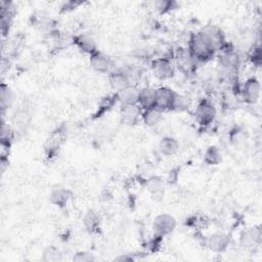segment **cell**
<instances>
[{
    "label": "cell",
    "instance_id": "cell-1",
    "mask_svg": "<svg viewBox=\"0 0 262 262\" xmlns=\"http://www.w3.org/2000/svg\"><path fill=\"white\" fill-rule=\"evenodd\" d=\"M226 45L222 31L209 26L191 35L188 43V52L195 63L207 62L217 51Z\"/></svg>",
    "mask_w": 262,
    "mask_h": 262
},
{
    "label": "cell",
    "instance_id": "cell-2",
    "mask_svg": "<svg viewBox=\"0 0 262 262\" xmlns=\"http://www.w3.org/2000/svg\"><path fill=\"white\" fill-rule=\"evenodd\" d=\"M216 114L217 111L212 101L207 98H203L199 101L195 108V119L201 126L207 127L212 124L216 118Z\"/></svg>",
    "mask_w": 262,
    "mask_h": 262
},
{
    "label": "cell",
    "instance_id": "cell-3",
    "mask_svg": "<svg viewBox=\"0 0 262 262\" xmlns=\"http://www.w3.org/2000/svg\"><path fill=\"white\" fill-rule=\"evenodd\" d=\"M176 227V219L167 213H163L158 215L152 222V229L155 235L158 236H165L171 233Z\"/></svg>",
    "mask_w": 262,
    "mask_h": 262
},
{
    "label": "cell",
    "instance_id": "cell-4",
    "mask_svg": "<svg viewBox=\"0 0 262 262\" xmlns=\"http://www.w3.org/2000/svg\"><path fill=\"white\" fill-rule=\"evenodd\" d=\"M219 51L218 60L220 66L227 72H235L239 66V56L237 52L232 47H229L228 43H226V45Z\"/></svg>",
    "mask_w": 262,
    "mask_h": 262
},
{
    "label": "cell",
    "instance_id": "cell-5",
    "mask_svg": "<svg viewBox=\"0 0 262 262\" xmlns=\"http://www.w3.org/2000/svg\"><path fill=\"white\" fill-rule=\"evenodd\" d=\"M151 71L159 80H167L174 75V64L169 57H158L151 61Z\"/></svg>",
    "mask_w": 262,
    "mask_h": 262
},
{
    "label": "cell",
    "instance_id": "cell-6",
    "mask_svg": "<svg viewBox=\"0 0 262 262\" xmlns=\"http://www.w3.org/2000/svg\"><path fill=\"white\" fill-rule=\"evenodd\" d=\"M175 94H176V92L167 86H161V87L156 88V105H155V107L161 110L162 112L170 111Z\"/></svg>",
    "mask_w": 262,
    "mask_h": 262
},
{
    "label": "cell",
    "instance_id": "cell-7",
    "mask_svg": "<svg viewBox=\"0 0 262 262\" xmlns=\"http://www.w3.org/2000/svg\"><path fill=\"white\" fill-rule=\"evenodd\" d=\"M261 92V85L257 78L252 77L247 79L242 88V97L247 103H255L259 97Z\"/></svg>",
    "mask_w": 262,
    "mask_h": 262
},
{
    "label": "cell",
    "instance_id": "cell-8",
    "mask_svg": "<svg viewBox=\"0 0 262 262\" xmlns=\"http://www.w3.org/2000/svg\"><path fill=\"white\" fill-rule=\"evenodd\" d=\"M90 66L94 71L102 74H108L113 71L112 58L99 50L90 55Z\"/></svg>",
    "mask_w": 262,
    "mask_h": 262
},
{
    "label": "cell",
    "instance_id": "cell-9",
    "mask_svg": "<svg viewBox=\"0 0 262 262\" xmlns=\"http://www.w3.org/2000/svg\"><path fill=\"white\" fill-rule=\"evenodd\" d=\"M142 115V108L137 104H121L120 118L121 122L125 125H134L140 119Z\"/></svg>",
    "mask_w": 262,
    "mask_h": 262
},
{
    "label": "cell",
    "instance_id": "cell-10",
    "mask_svg": "<svg viewBox=\"0 0 262 262\" xmlns=\"http://www.w3.org/2000/svg\"><path fill=\"white\" fill-rule=\"evenodd\" d=\"M108 84L116 92L126 88L129 85H133L128 76L127 71L125 70H114L108 73Z\"/></svg>",
    "mask_w": 262,
    "mask_h": 262
},
{
    "label": "cell",
    "instance_id": "cell-11",
    "mask_svg": "<svg viewBox=\"0 0 262 262\" xmlns=\"http://www.w3.org/2000/svg\"><path fill=\"white\" fill-rule=\"evenodd\" d=\"M230 243V236L226 233H214L205 239V245L208 249L215 253L224 252Z\"/></svg>",
    "mask_w": 262,
    "mask_h": 262
},
{
    "label": "cell",
    "instance_id": "cell-12",
    "mask_svg": "<svg viewBox=\"0 0 262 262\" xmlns=\"http://www.w3.org/2000/svg\"><path fill=\"white\" fill-rule=\"evenodd\" d=\"M72 42L75 46H77L81 51H83L84 53L89 54V56L94 53L95 51H97V45L95 40L87 35V34H79V35H75L72 38Z\"/></svg>",
    "mask_w": 262,
    "mask_h": 262
},
{
    "label": "cell",
    "instance_id": "cell-13",
    "mask_svg": "<svg viewBox=\"0 0 262 262\" xmlns=\"http://www.w3.org/2000/svg\"><path fill=\"white\" fill-rule=\"evenodd\" d=\"M63 138H64L63 130L58 129L51 134V136L48 138L45 144V154L48 159H51L58 154V150L63 141Z\"/></svg>",
    "mask_w": 262,
    "mask_h": 262
},
{
    "label": "cell",
    "instance_id": "cell-14",
    "mask_svg": "<svg viewBox=\"0 0 262 262\" xmlns=\"http://www.w3.org/2000/svg\"><path fill=\"white\" fill-rule=\"evenodd\" d=\"M118 102L121 104H135L138 101L139 89L135 85H129L126 88L116 92Z\"/></svg>",
    "mask_w": 262,
    "mask_h": 262
},
{
    "label": "cell",
    "instance_id": "cell-15",
    "mask_svg": "<svg viewBox=\"0 0 262 262\" xmlns=\"http://www.w3.org/2000/svg\"><path fill=\"white\" fill-rule=\"evenodd\" d=\"M137 104L143 110L155 107L156 105V88L143 87L139 89Z\"/></svg>",
    "mask_w": 262,
    "mask_h": 262
},
{
    "label": "cell",
    "instance_id": "cell-16",
    "mask_svg": "<svg viewBox=\"0 0 262 262\" xmlns=\"http://www.w3.org/2000/svg\"><path fill=\"white\" fill-rule=\"evenodd\" d=\"M146 187L150 195L156 200L160 201L165 194V180L160 176H152L146 181Z\"/></svg>",
    "mask_w": 262,
    "mask_h": 262
},
{
    "label": "cell",
    "instance_id": "cell-17",
    "mask_svg": "<svg viewBox=\"0 0 262 262\" xmlns=\"http://www.w3.org/2000/svg\"><path fill=\"white\" fill-rule=\"evenodd\" d=\"M83 221H84V225L88 232L97 233L100 230L101 217L98 214V212H96L95 210H93V209L88 210L84 216Z\"/></svg>",
    "mask_w": 262,
    "mask_h": 262
},
{
    "label": "cell",
    "instance_id": "cell-18",
    "mask_svg": "<svg viewBox=\"0 0 262 262\" xmlns=\"http://www.w3.org/2000/svg\"><path fill=\"white\" fill-rule=\"evenodd\" d=\"M72 191L64 187H56L51 190L50 201L52 204L59 208H63L67 206L69 201L72 198Z\"/></svg>",
    "mask_w": 262,
    "mask_h": 262
},
{
    "label": "cell",
    "instance_id": "cell-19",
    "mask_svg": "<svg viewBox=\"0 0 262 262\" xmlns=\"http://www.w3.org/2000/svg\"><path fill=\"white\" fill-rule=\"evenodd\" d=\"M13 15H14V11H13V8L11 7V3L2 1L1 2V31L3 36H5L8 33L9 28L12 24Z\"/></svg>",
    "mask_w": 262,
    "mask_h": 262
},
{
    "label": "cell",
    "instance_id": "cell-20",
    "mask_svg": "<svg viewBox=\"0 0 262 262\" xmlns=\"http://www.w3.org/2000/svg\"><path fill=\"white\" fill-rule=\"evenodd\" d=\"M159 150L163 156H174L179 150V142L172 136H165L159 143Z\"/></svg>",
    "mask_w": 262,
    "mask_h": 262
},
{
    "label": "cell",
    "instance_id": "cell-21",
    "mask_svg": "<svg viewBox=\"0 0 262 262\" xmlns=\"http://www.w3.org/2000/svg\"><path fill=\"white\" fill-rule=\"evenodd\" d=\"M163 113L164 112H162L161 110H159L157 107L143 110L142 115H141V120L143 121V123L146 126L154 127V126L158 125L161 122V120L163 119Z\"/></svg>",
    "mask_w": 262,
    "mask_h": 262
},
{
    "label": "cell",
    "instance_id": "cell-22",
    "mask_svg": "<svg viewBox=\"0 0 262 262\" xmlns=\"http://www.w3.org/2000/svg\"><path fill=\"white\" fill-rule=\"evenodd\" d=\"M14 92L12 91V89L10 87H8V85L5 84H1V88H0V103H1V108L2 112H4L5 110L9 108L13 101H14Z\"/></svg>",
    "mask_w": 262,
    "mask_h": 262
},
{
    "label": "cell",
    "instance_id": "cell-23",
    "mask_svg": "<svg viewBox=\"0 0 262 262\" xmlns=\"http://www.w3.org/2000/svg\"><path fill=\"white\" fill-rule=\"evenodd\" d=\"M190 106H191V99H190V97H188L187 95L179 94V93L176 92L170 111L182 113V112L187 111Z\"/></svg>",
    "mask_w": 262,
    "mask_h": 262
},
{
    "label": "cell",
    "instance_id": "cell-24",
    "mask_svg": "<svg viewBox=\"0 0 262 262\" xmlns=\"http://www.w3.org/2000/svg\"><path fill=\"white\" fill-rule=\"evenodd\" d=\"M13 123L18 129H26L31 122V114L28 108H18L13 116Z\"/></svg>",
    "mask_w": 262,
    "mask_h": 262
},
{
    "label": "cell",
    "instance_id": "cell-25",
    "mask_svg": "<svg viewBox=\"0 0 262 262\" xmlns=\"http://www.w3.org/2000/svg\"><path fill=\"white\" fill-rule=\"evenodd\" d=\"M204 161L207 165H218L222 161L221 152L215 145H211L206 149Z\"/></svg>",
    "mask_w": 262,
    "mask_h": 262
},
{
    "label": "cell",
    "instance_id": "cell-26",
    "mask_svg": "<svg viewBox=\"0 0 262 262\" xmlns=\"http://www.w3.org/2000/svg\"><path fill=\"white\" fill-rule=\"evenodd\" d=\"M117 102H118V99H117L116 92H115V94H113V95H110V96L104 97V98L101 100L97 112L95 113V118L101 117L103 114H105V112H108Z\"/></svg>",
    "mask_w": 262,
    "mask_h": 262
},
{
    "label": "cell",
    "instance_id": "cell-27",
    "mask_svg": "<svg viewBox=\"0 0 262 262\" xmlns=\"http://www.w3.org/2000/svg\"><path fill=\"white\" fill-rule=\"evenodd\" d=\"M42 259L46 262H57L61 260V253L54 246H48L42 253Z\"/></svg>",
    "mask_w": 262,
    "mask_h": 262
},
{
    "label": "cell",
    "instance_id": "cell-28",
    "mask_svg": "<svg viewBox=\"0 0 262 262\" xmlns=\"http://www.w3.org/2000/svg\"><path fill=\"white\" fill-rule=\"evenodd\" d=\"M12 139H13V131L11 127L3 121L1 126V144L3 146L5 145L9 147L12 142Z\"/></svg>",
    "mask_w": 262,
    "mask_h": 262
},
{
    "label": "cell",
    "instance_id": "cell-29",
    "mask_svg": "<svg viewBox=\"0 0 262 262\" xmlns=\"http://www.w3.org/2000/svg\"><path fill=\"white\" fill-rule=\"evenodd\" d=\"M249 57L254 66L260 67V64H261V47L259 45L254 46L252 51L250 52Z\"/></svg>",
    "mask_w": 262,
    "mask_h": 262
},
{
    "label": "cell",
    "instance_id": "cell-30",
    "mask_svg": "<svg viewBox=\"0 0 262 262\" xmlns=\"http://www.w3.org/2000/svg\"><path fill=\"white\" fill-rule=\"evenodd\" d=\"M176 2L174 1H158L156 2V7L161 13H166L167 11L175 8Z\"/></svg>",
    "mask_w": 262,
    "mask_h": 262
},
{
    "label": "cell",
    "instance_id": "cell-31",
    "mask_svg": "<svg viewBox=\"0 0 262 262\" xmlns=\"http://www.w3.org/2000/svg\"><path fill=\"white\" fill-rule=\"evenodd\" d=\"M73 260L77 262H90V261H94L95 258L92 254L88 252H78L73 257Z\"/></svg>",
    "mask_w": 262,
    "mask_h": 262
},
{
    "label": "cell",
    "instance_id": "cell-32",
    "mask_svg": "<svg viewBox=\"0 0 262 262\" xmlns=\"http://www.w3.org/2000/svg\"><path fill=\"white\" fill-rule=\"evenodd\" d=\"M177 179H178V171H177L176 169H172V170L169 172L166 181H167L169 184H174V183L177 182Z\"/></svg>",
    "mask_w": 262,
    "mask_h": 262
}]
</instances>
